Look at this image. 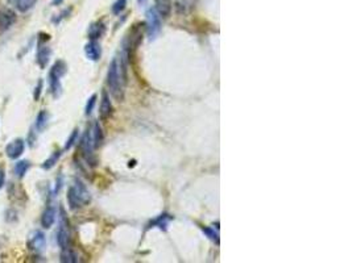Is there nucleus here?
<instances>
[{
  "instance_id": "412c9836",
  "label": "nucleus",
  "mask_w": 352,
  "mask_h": 263,
  "mask_svg": "<svg viewBox=\"0 0 352 263\" xmlns=\"http://www.w3.org/2000/svg\"><path fill=\"white\" fill-rule=\"evenodd\" d=\"M61 154H62V151L61 150H57V151H54L53 154L49 157V158L46 159L45 162L41 164V167L44 168V170H51L53 166H55V164L58 162V159L61 158Z\"/></svg>"
},
{
  "instance_id": "4be33fe9",
  "label": "nucleus",
  "mask_w": 352,
  "mask_h": 263,
  "mask_svg": "<svg viewBox=\"0 0 352 263\" xmlns=\"http://www.w3.org/2000/svg\"><path fill=\"white\" fill-rule=\"evenodd\" d=\"M48 120H49V114L46 111H41L38 116H37V121H36V128L37 131H44L48 125Z\"/></svg>"
},
{
  "instance_id": "39448f33",
  "label": "nucleus",
  "mask_w": 352,
  "mask_h": 263,
  "mask_svg": "<svg viewBox=\"0 0 352 263\" xmlns=\"http://www.w3.org/2000/svg\"><path fill=\"white\" fill-rule=\"evenodd\" d=\"M145 28L149 40H155L156 37L158 36V33L161 31V17L155 8L148 9V12H146Z\"/></svg>"
},
{
  "instance_id": "f257e3e1",
  "label": "nucleus",
  "mask_w": 352,
  "mask_h": 263,
  "mask_svg": "<svg viewBox=\"0 0 352 263\" xmlns=\"http://www.w3.org/2000/svg\"><path fill=\"white\" fill-rule=\"evenodd\" d=\"M90 201H91L90 191L87 190V187L83 184L82 181L74 179V183L68 191V203H69L70 209L77 211L85 205L90 204Z\"/></svg>"
},
{
  "instance_id": "bb28decb",
  "label": "nucleus",
  "mask_w": 352,
  "mask_h": 263,
  "mask_svg": "<svg viewBox=\"0 0 352 263\" xmlns=\"http://www.w3.org/2000/svg\"><path fill=\"white\" fill-rule=\"evenodd\" d=\"M42 81H38V83H37V86H36V91H35V99L38 100L40 99V94H41V90H42Z\"/></svg>"
},
{
  "instance_id": "a878e982",
  "label": "nucleus",
  "mask_w": 352,
  "mask_h": 263,
  "mask_svg": "<svg viewBox=\"0 0 352 263\" xmlns=\"http://www.w3.org/2000/svg\"><path fill=\"white\" fill-rule=\"evenodd\" d=\"M125 5H127V0H116L112 5V12L115 15H119L125 8Z\"/></svg>"
},
{
  "instance_id": "cd10ccee",
  "label": "nucleus",
  "mask_w": 352,
  "mask_h": 263,
  "mask_svg": "<svg viewBox=\"0 0 352 263\" xmlns=\"http://www.w3.org/2000/svg\"><path fill=\"white\" fill-rule=\"evenodd\" d=\"M4 183H5V171H4V168L0 167V190L3 188Z\"/></svg>"
},
{
  "instance_id": "0eeeda50",
  "label": "nucleus",
  "mask_w": 352,
  "mask_h": 263,
  "mask_svg": "<svg viewBox=\"0 0 352 263\" xmlns=\"http://www.w3.org/2000/svg\"><path fill=\"white\" fill-rule=\"evenodd\" d=\"M25 150V141L23 138H15L5 146V154L11 159H18Z\"/></svg>"
},
{
  "instance_id": "6e6552de",
  "label": "nucleus",
  "mask_w": 352,
  "mask_h": 263,
  "mask_svg": "<svg viewBox=\"0 0 352 263\" xmlns=\"http://www.w3.org/2000/svg\"><path fill=\"white\" fill-rule=\"evenodd\" d=\"M114 112V107L110 100V95L107 94V91L102 92V100H101V107H99V118L102 121H106L112 116Z\"/></svg>"
},
{
  "instance_id": "5701e85b",
  "label": "nucleus",
  "mask_w": 352,
  "mask_h": 263,
  "mask_svg": "<svg viewBox=\"0 0 352 263\" xmlns=\"http://www.w3.org/2000/svg\"><path fill=\"white\" fill-rule=\"evenodd\" d=\"M202 230H203V233H205V234H206L210 240H212L214 242H216V245H219V233L215 230L214 228L202 227Z\"/></svg>"
},
{
  "instance_id": "f8f14e48",
  "label": "nucleus",
  "mask_w": 352,
  "mask_h": 263,
  "mask_svg": "<svg viewBox=\"0 0 352 263\" xmlns=\"http://www.w3.org/2000/svg\"><path fill=\"white\" fill-rule=\"evenodd\" d=\"M155 9L157 11V14L160 15V17H169L172 9H173L172 0H155Z\"/></svg>"
},
{
  "instance_id": "9b49d317",
  "label": "nucleus",
  "mask_w": 352,
  "mask_h": 263,
  "mask_svg": "<svg viewBox=\"0 0 352 263\" xmlns=\"http://www.w3.org/2000/svg\"><path fill=\"white\" fill-rule=\"evenodd\" d=\"M55 218H57V209H55L54 205H48L45 211L42 212L41 216L42 228L49 229V228L53 227V224L55 222Z\"/></svg>"
},
{
  "instance_id": "20e7f679",
  "label": "nucleus",
  "mask_w": 352,
  "mask_h": 263,
  "mask_svg": "<svg viewBox=\"0 0 352 263\" xmlns=\"http://www.w3.org/2000/svg\"><path fill=\"white\" fill-rule=\"evenodd\" d=\"M57 242L60 245L61 249L69 247L71 242V234H70V228L68 217L65 214V211L61 208V218H60V228L57 230Z\"/></svg>"
},
{
  "instance_id": "4468645a",
  "label": "nucleus",
  "mask_w": 352,
  "mask_h": 263,
  "mask_svg": "<svg viewBox=\"0 0 352 263\" xmlns=\"http://www.w3.org/2000/svg\"><path fill=\"white\" fill-rule=\"evenodd\" d=\"M105 33L106 27L102 21H96V23L91 24V27L88 28V38H90V40H96V41H98Z\"/></svg>"
},
{
  "instance_id": "aec40b11",
  "label": "nucleus",
  "mask_w": 352,
  "mask_h": 263,
  "mask_svg": "<svg viewBox=\"0 0 352 263\" xmlns=\"http://www.w3.org/2000/svg\"><path fill=\"white\" fill-rule=\"evenodd\" d=\"M31 168V162L29 161H18V164H15V174L18 178H24V175L27 174V171Z\"/></svg>"
},
{
  "instance_id": "c756f323",
  "label": "nucleus",
  "mask_w": 352,
  "mask_h": 263,
  "mask_svg": "<svg viewBox=\"0 0 352 263\" xmlns=\"http://www.w3.org/2000/svg\"><path fill=\"white\" fill-rule=\"evenodd\" d=\"M139 3H144V0H139Z\"/></svg>"
},
{
  "instance_id": "a211bd4d",
  "label": "nucleus",
  "mask_w": 352,
  "mask_h": 263,
  "mask_svg": "<svg viewBox=\"0 0 352 263\" xmlns=\"http://www.w3.org/2000/svg\"><path fill=\"white\" fill-rule=\"evenodd\" d=\"M61 262L64 263H75L78 262V257L71 247H64L61 251Z\"/></svg>"
},
{
  "instance_id": "7ed1b4c3",
  "label": "nucleus",
  "mask_w": 352,
  "mask_h": 263,
  "mask_svg": "<svg viewBox=\"0 0 352 263\" xmlns=\"http://www.w3.org/2000/svg\"><path fill=\"white\" fill-rule=\"evenodd\" d=\"M79 149H81V153H82L83 158L86 161L87 164L90 166H95L96 164V159L95 155H94V144H92V136H91V131L87 129L83 134L82 140H81V144H79Z\"/></svg>"
},
{
  "instance_id": "423d86ee",
  "label": "nucleus",
  "mask_w": 352,
  "mask_h": 263,
  "mask_svg": "<svg viewBox=\"0 0 352 263\" xmlns=\"http://www.w3.org/2000/svg\"><path fill=\"white\" fill-rule=\"evenodd\" d=\"M28 247L32 250L33 253L41 254L46 247L45 234L41 230H33L28 238Z\"/></svg>"
},
{
  "instance_id": "ddd939ff",
  "label": "nucleus",
  "mask_w": 352,
  "mask_h": 263,
  "mask_svg": "<svg viewBox=\"0 0 352 263\" xmlns=\"http://www.w3.org/2000/svg\"><path fill=\"white\" fill-rule=\"evenodd\" d=\"M173 220V217L168 214H160L158 217L153 218L149 224H148V228L146 229H151V228H158L161 230H166L168 229V225L169 222Z\"/></svg>"
},
{
  "instance_id": "f03ea898",
  "label": "nucleus",
  "mask_w": 352,
  "mask_h": 263,
  "mask_svg": "<svg viewBox=\"0 0 352 263\" xmlns=\"http://www.w3.org/2000/svg\"><path fill=\"white\" fill-rule=\"evenodd\" d=\"M107 86L110 88L111 95L114 96L118 101H123L124 99V84L120 79L119 65H118V58H114L111 61L107 71Z\"/></svg>"
},
{
  "instance_id": "6ab92c4d",
  "label": "nucleus",
  "mask_w": 352,
  "mask_h": 263,
  "mask_svg": "<svg viewBox=\"0 0 352 263\" xmlns=\"http://www.w3.org/2000/svg\"><path fill=\"white\" fill-rule=\"evenodd\" d=\"M15 4V7L18 8L20 12H28L29 9H32L35 4L37 3V0H11Z\"/></svg>"
},
{
  "instance_id": "c85d7f7f",
  "label": "nucleus",
  "mask_w": 352,
  "mask_h": 263,
  "mask_svg": "<svg viewBox=\"0 0 352 263\" xmlns=\"http://www.w3.org/2000/svg\"><path fill=\"white\" fill-rule=\"evenodd\" d=\"M52 1H53V4H55V5H60L61 3H62V1H64V0H52Z\"/></svg>"
},
{
  "instance_id": "9d476101",
  "label": "nucleus",
  "mask_w": 352,
  "mask_h": 263,
  "mask_svg": "<svg viewBox=\"0 0 352 263\" xmlns=\"http://www.w3.org/2000/svg\"><path fill=\"white\" fill-rule=\"evenodd\" d=\"M52 57V49L46 44H40L37 49V64L41 68L46 67V65L49 64Z\"/></svg>"
},
{
  "instance_id": "1a4fd4ad",
  "label": "nucleus",
  "mask_w": 352,
  "mask_h": 263,
  "mask_svg": "<svg viewBox=\"0 0 352 263\" xmlns=\"http://www.w3.org/2000/svg\"><path fill=\"white\" fill-rule=\"evenodd\" d=\"M85 54L90 61H94V62L99 61L102 57V48L99 42L96 40H90V42H87L85 46Z\"/></svg>"
},
{
  "instance_id": "f3484780",
  "label": "nucleus",
  "mask_w": 352,
  "mask_h": 263,
  "mask_svg": "<svg viewBox=\"0 0 352 263\" xmlns=\"http://www.w3.org/2000/svg\"><path fill=\"white\" fill-rule=\"evenodd\" d=\"M66 71H68V66H66V64H65L64 61H57V62L53 65V67H52L49 75L55 78H60L61 79V78L66 74Z\"/></svg>"
},
{
  "instance_id": "393cba45",
  "label": "nucleus",
  "mask_w": 352,
  "mask_h": 263,
  "mask_svg": "<svg viewBox=\"0 0 352 263\" xmlns=\"http://www.w3.org/2000/svg\"><path fill=\"white\" fill-rule=\"evenodd\" d=\"M78 134H79V131L78 129H74L73 133L70 134V137L68 138V141H66V145H65V150H69L71 149V146L77 142L78 140Z\"/></svg>"
},
{
  "instance_id": "2eb2a0df",
  "label": "nucleus",
  "mask_w": 352,
  "mask_h": 263,
  "mask_svg": "<svg viewBox=\"0 0 352 263\" xmlns=\"http://www.w3.org/2000/svg\"><path fill=\"white\" fill-rule=\"evenodd\" d=\"M15 20H16V16H15L12 11H9V9L1 11V12H0V29H7V28H9L15 23Z\"/></svg>"
},
{
  "instance_id": "dca6fc26",
  "label": "nucleus",
  "mask_w": 352,
  "mask_h": 263,
  "mask_svg": "<svg viewBox=\"0 0 352 263\" xmlns=\"http://www.w3.org/2000/svg\"><path fill=\"white\" fill-rule=\"evenodd\" d=\"M91 136H92V144H94V148H99L103 142V132H102V128L99 125V123L96 121L92 125V131H91Z\"/></svg>"
},
{
  "instance_id": "b1692460",
  "label": "nucleus",
  "mask_w": 352,
  "mask_h": 263,
  "mask_svg": "<svg viewBox=\"0 0 352 263\" xmlns=\"http://www.w3.org/2000/svg\"><path fill=\"white\" fill-rule=\"evenodd\" d=\"M96 99H98V95H96V94H94V95H91V98H90V99L87 100L86 108H85V114H86V116H90V115L92 114V111H94V107H95V104H96Z\"/></svg>"
}]
</instances>
